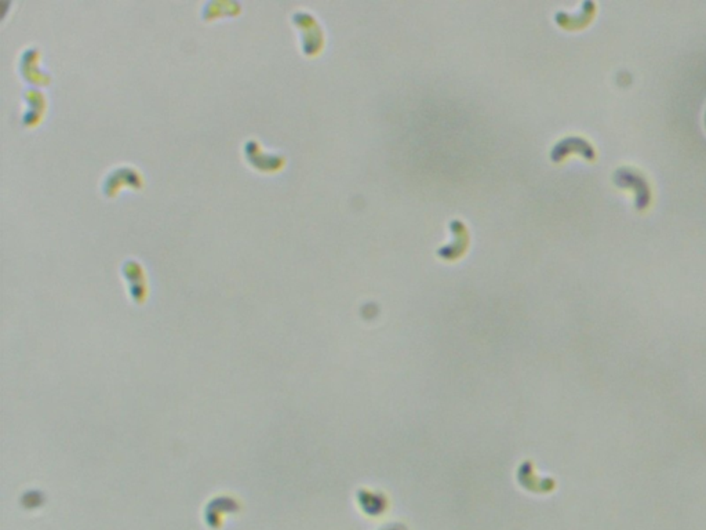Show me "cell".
Listing matches in <instances>:
<instances>
[{"label": "cell", "instance_id": "obj_1", "mask_svg": "<svg viewBox=\"0 0 706 530\" xmlns=\"http://www.w3.org/2000/svg\"><path fill=\"white\" fill-rule=\"evenodd\" d=\"M614 181L619 187H633V189L636 192V207L637 209H644L648 206L651 194H650L647 181L642 176L636 174L635 171H632L629 169L622 167L615 171Z\"/></svg>", "mask_w": 706, "mask_h": 530}]
</instances>
